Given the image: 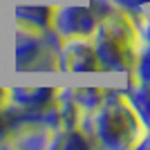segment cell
Here are the masks:
<instances>
[{
  "mask_svg": "<svg viewBox=\"0 0 150 150\" xmlns=\"http://www.w3.org/2000/svg\"><path fill=\"white\" fill-rule=\"evenodd\" d=\"M146 18L141 13H130L114 7L105 18L99 20V27L92 36V45L103 72H123L130 74L137 61L139 47L144 43L141 27Z\"/></svg>",
  "mask_w": 150,
  "mask_h": 150,
  "instance_id": "obj_1",
  "label": "cell"
},
{
  "mask_svg": "<svg viewBox=\"0 0 150 150\" xmlns=\"http://www.w3.org/2000/svg\"><path fill=\"white\" fill-rule=\"evenodd\" d=\"M92 121L96 144L105 148H134L146 132L123 90H105V99L92 112Z\"/></svg>",
  "mask_w": 150,
  "mask_h": 150,
  "instance_id": "obj_2",
  "label": "cell"
},
{
  "mask_svg": "<svg viewBox=\"0 0 150 150\" xmlns=\"http://www.w3.org/2000/svg\"><path fill=\"white\" fill-rule=\"evenodd\" d=\"M13 69L16 72H54L58 69V54L47 45L43 31L16 25Z\"/></svg>",
  "mask_w": 150,
  "mask_h": 150,
  "instance_id": "obj_3",
  "label": "cell"
},
{
  "mask_svg": "<svg viewBox=\"0 0 150 150\" xmlns=\"http://www.w3.org/2000/svg\"><path fill=\"white\" fill-rule=\"evenodd\" d=\"M52 27L63 38H92L99 27V16L92 11L90 5L81 2H67L61 7L56 5Z\"/></svg>",
  "mask_w": 150,
  "mask_h": 150,
  "instance_id": "obj_4",
  "label": "cell"
},
{
  "mask_svg": "<svg viewBox=\"0 0 150 150\" xmlns=\"http://www.w3.org/2000/svg\"><path fill=\"white\" fill-rule=\"evenodd\" d=\"M92 38H65L58 52V72H99Z\"/></svg>",
  "mask_w": 150,
  "mask_h": 150,
  "instance_id": "obj_5",
  "label": "cell"
},
{
  "mask_svg": "<svg viewBox=\"0 0 150 150\" xmlns=\"http://www.w3.org/2000/svg\"><path fill=\"white\" fill-rule=\"evenodd\" d=\"M54 11H56V5H47V2H20V5H13V20H16L18 27L43 31L47 27H52Z\"/></svg>",
  "mask_w": 150,
  "mask_h": 150,
  "instance_id": "obj_6",
  "label": "cell"
},
{
  "mask_svg": "<svg viewBox=\"0 0 150 150\" xmlns=\"http://www.w3.org/2000/svg\"><path fill=\"white\" fill-rule=\"evenodd\" d=\"M58 99L56 88H9V103L25 110H45Z\"/></svg>",
  "mask_w": 150,
  "mask_h": 150,
  "instance_id": "obj_7",
  "label": "cell"
},
{
  "mask_svg": "<svg viewBox=\"0 0 150 150\" xmlns=\"http://www.w3.org/2000/svg\"><path fill=\"white\" fill-rule=\"evenodd\" d=\"M123 94H125V101L132 105L134 114L139 117L141 125L150 132V83L130 79L128 85L123 88Z\"/></svg>",
  "mask_w": 150,
  "mask_h": 150,
  "instance_id": "obj_8",
  "label": "cell"
},
{
  "mask_svg": "<svg viewBox=\"0 0 150 150\" xmlns=\"http://www.w3.org/2000/svg\"><path fill=\"white\" fill-rule=\"evenodd\" d=\"M90 146H99V144H96V139L90 137L88 132H83L81 128H61V130L52 132L47 148L69 150V148H90Z\"/></svg>",
  "mask_w": 150,
  "mask_h": 150,
  "instance_id": "obj_9",
  "label": "cell"
},
{
  "mask_svg": "<svg viewBox=\"0 0 150 150\" xmlns=\"http://www.w3.org/2000/svg\"><path fill=\"white\" fill-rule=\"evenodd\" d=\"M58 96L74 101L83 112H94L105 99V90L103 88H63L58 90Z\"/></svg>",
  "mask_w": 150,
  "mask_h": 150,
  "instance_id": "obj_10",
  "label": "cell"
},
{
  "mask_svg": "<svg viewBox=\"0 0 150 150\" xmlns=\"http://www.w3.org/2000/svg\"><path fill=\"white\" fill-rule=\"evenodd\" d=\"M130 74L134 81L150 83V43H141L137 61H134V67H132Z\"/></svg>",
  "mask_w": 150,
  "mask_h": 150,
  "instance_id": "obj_11",
  "label": "cell"
},
{
  "mask_svg": "<svg viewBox=\"0 0 150 150\" xmlns=\"http://www.w3.org/2000/svg\"><path fill=\"white\" fill-rule=\"evenodd\" d=\"M112 2L119 9H125V11H130V13H141L144 7L150 5V0H112Z\"/></svg>",
  "mask_w": 150,
  "mask_h": 150,
  "instance_id": "obj_12",
  "label": "cell"
},
{
  "mask_svg": "<svg viewBox=\"0 0 150 150\" xmlns=\"http://www.w3.org/2000/svg\"><path fill=\"white\" fill-rule=\"evenodd\" d=\"M11 125H9V119L5 114V108L0 105V146H9L11 141Z\"/></svg>",
  "mask_w": 150,
  "mask_h": 150,
  "instance_id": "obj_13",
  "label": "cell"
},
{
  "mask_svg": "<svg viewBox=\"0 0 150 150\" xmlns=\"http://www.w3.org/2000/svg\"><path fill=\"white\" fill-rule=\"evenodd\" d=\"M141 38H144V43H150V23L146 20L144 27H141Z\"/></svg>",
  "mask_w": 150,
  "mask_h": 150,
  "instance_id": "obj_14",
  "label": "cell"
},
{
  "mask_svg": "<svg viewBox=\"0 0 150 150\" xmlns=\"http://www.w3.org/2000/svg\"><path fill=\"white\" fill-rule=\"evenodd\" d=\"M9 101V88H0V105H5Z\"/></svg>",
  "mask_w": 150,
  "mask_h": 150,
  "instance_id": "obj_15",
  "label": "cell"
}]
</instances>
